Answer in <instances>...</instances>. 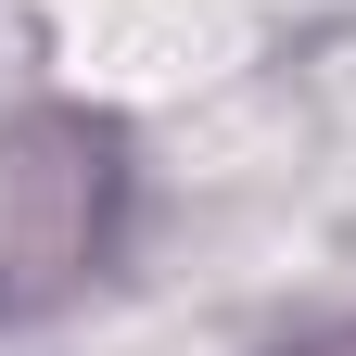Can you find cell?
Wrapping results in <instances>:
<instances>
[{
    "instance_id": "6da1fadb",
    "label": "cell",
    "mask_w": 356,
    "mask_h": 356,
    "mask_svg": "<svg viewBox=\"0 0 356 356\" xmlns=\"http://www.w3.org/2000/svg\"><path fill=\"white\" fill-rule=\"evenodd\" d=\"M115 191H127V165H115L102 115L51 102V115L0 127V305L76 293L102 267V242H115Z\"/></svg>"
},
{
    "instance_id": "7a4b0ae2",
    "label": "cell",
    "mask_w": 356,
    "mask_h": 356,
    "mask_svg": "<svg viewBox=\"0 0 356 356\" xmlns=\"http://www.w3.org/2000/svg\"><path fill=\"white\" fill-rule=\"evenodd\" d=\"M293 356H356V318H331L318 343H293Z\"/></svg>"
}]
</instances>
